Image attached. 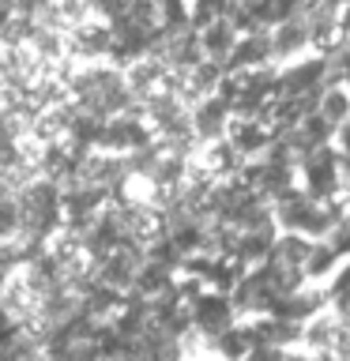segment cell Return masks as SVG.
I'll return each mask as SVG.
<instances>
[{
    "mask_svg": "<svg viewBox=\"0 0 350 361\" xmlns=\"http://www.w3.org/2000/svg\"><path fill=\"white\" fill-rule=\"evenodd\" d=\"M346 109H350V102H346L343 94H339V90H335V94H332V98L324 102V117L332 121V124H343V117H346Z\"/></svg>",
    "mask_w": 350,
    "mask_h": 361,
    "instance_id": "cell-1",
    "label": "cell"
}]
</instances>
